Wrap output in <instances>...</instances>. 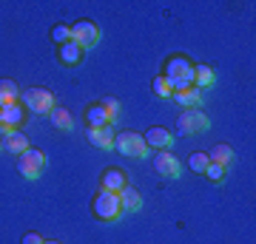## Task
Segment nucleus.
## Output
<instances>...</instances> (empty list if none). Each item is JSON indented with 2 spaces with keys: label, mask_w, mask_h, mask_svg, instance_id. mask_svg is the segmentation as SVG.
Instances as JSON below:
<instances>
[{
  "label": "nucleus",
  "mask_w": 256,
  "mask_h": 244,
  "mask_svg": "<svg viewBox=\"0 0 256 244\" xmlns=\"http://www.w3.org/2000/svg\"><path fill=\"white\" fill-rule=\"evenodd\" d=\"M162 77H165L168 82H171V88H174V91L194 88V63L188 60V57H182V54L168 57Z\"/></svg>",
  "instance_id": "obj_1"
},
{
  "label": "nucleus",
  "mask_w": 256,
  "mask_h": 244,
  "mask_svg": "<svg viewBox=\"0 0 256 244\" xmlns=\"http://www.w3.org/2000/svg\"><path fill=\"white\" fill-rule=\"evenodd\" d=\"M114 148L122 156H137V159H148L151 156L142 134H137V131H120V134H114Z\"/></svg>",
  "instance_id": "obj_2"
},
{
  "label": "nucleus",
  "mask_w": 256,
  "mask_h": 244,
  "mask_svg": "<svg viewBox=\"0 0 256 244\" xmlns=\"http://www.w3.org/2000/svg\"><path fill=\"white\" fill-rule=\"evenodd\" d=\"M92 210L94 216L100 222H120L122 216V205H120V196L117 193H108V190H100L92 202Z\"/></svg>",
  "instance_id": "obj_3"
},
{
  "label": "nucleus",
  "mask_w": 256,
  "mask_h": 244,
  "mask_svg": "<svg viewBox=\"0 0 256 244\" xmlns=\"http://www.w3.org/2000/svg\"><path fill=\"white\" fill-rule=\"evenodd\" d=\"M20 100H23L26 111H32V114H52V108L57 105L54 94L48 88H26L20 91Z\"/></svg>",
  "instance_id": "obj_4"
},
{
  "label": "nucleus",
  "mask_w": 256,
  "mask_h": 244,
  "mask_svg": "<svg viewBox=\"0 0 256 244\" xmlns=\"http://www.w3.org/2000/svg\"><path fill=\"white\" fill-rule=\"evenodd\" d=\"M18 171H20V176H26L28 182L40 179V173L46 171V154L37 151V148H28L23 156H18Z\"/></svg>",
  "instance_id": "obj_5"
},
{
  "label": "nucleus",
  "mask_w": 256,
  "mask_h": 244,
  "mask_svg": "<svg viewBox=\"0 0 256 244\" xmlns=\"http://www.w3.org/2000/svg\"><path fill=\"white\" fill-rule=\"evenodd\" d=\"M210 128V119L205 117V111L200 108H185L180 117H176V131L180 134H202Z\"/></svg>",
  "instance_id": "obj_6"
},
{
  "label": "nucleus",
  "mask_w": 256,
  "mask_h": 244,
  "mask_svg": "<svg viewBox=\"0 0 256 244\" xmlns=\"http://www.w3.org/2000/svg\"><path fill=\"white\" fill-rule=\"evenodd\" d=\"M72 40L80 45L82 51L94 48V45L100 43V28L92 20H77V23H72Z\"/></svg>",
  "instance_id": "obj_7"
},
{
  "label": "nucleus",
  "mask_w": 256,
  "mask_h": 244,
  "mask_svg": "<svg viewBox=\"0 0 256 244\" xmlns=\"http://www.w3.org/2000/svg\"><path fill=\"white\" fill-rule=\"evenodd\" d=\"M142 139H146L148 151H171V148H174V134L165 131L162 125L148 128L146 134H142Z\"/></svg>",
  "instance_id": "obj_8"
},
{
  "label": "nucleus",
  "mask_w": 256,
  "mask_h": 244,
  "mask_svg": "<svg viewBox=\"0 0 256 244\" xmlns=\"http://www.w3.org/2000/svg\"><path fill=\"white\" fill-rule=\"evenodd\" d=\"M154 168L160 176H168V179H180L182 176V162L174 154H168V151H160L154 156Z\"/></svg>",
  "instance_id": "obj_9"
},
{
  "label": "nucleus",
  "mask_w": 256,
  "mask_h": 244,
  "mask_svg": "<svg viewBox=\"0 0 256 244\" xmlns=\"http://www.w3.org/2000/svg\"><path fill=\"white\" fill-rule=\"evenodd\" d=\"M100 185L102 190H108V193H120L122 188H128V173L122 168H106L100 176Z\"/></svg>",
  "instance_id": "obj_10"
},
{
  "label": "nucleus",
  "mask_w": 256,
  "mask_h": 244,
  "mask_svg": "<svg viewBox=\"0 0 256 244\" xmlns=\"http://www.w3.org/2000/svg\"><path fill=\"white\" fill-rule=\"evenodd\" d=\"M82 54H86V51H82L74 40H68V43H63V45H57V60H60V65H63V68H77V65L82 63Z\"/></svg>",
  "instance_id": "obj_11"
},
{
  "label": "nucleus",
  "mask_w": 256,
  "mask_h": 244,
  "mask_svg": "<svg viewBox=\"0 0 256 244\" xmlns=\"http://www.w3.org/2000/svg\"><path fill=\"white\" fill-rule=\"evenodd\" d=\"M88 142L100 151H114V125H106V128H88L86 131Z\"/></svg>",
  "instance_id": "obj_12"
},
{
  "label": "nucleus",
  "mask_w": 256,
  "mask_h": 244,
  "mask_svg": "<svg viewBox=\"0 0 256 244\" xmlns=\"http://www.w3.org/2000/svg\"><path fill=\"white\" fill-rule=\"evenodd\" d=\"M82 119H86V125H88V128H106V125H111L108 111L102 108V102H88L86 111H82Z\"/></svg>",
  "instance_id": "obj_13"
},
{
  "label": "nucleus",
  "mask_w": 256,
  "mask_h": 244,
  "mask_svg": "<svg viewBox=\"0 0 256 244\" xmlns=\"http://www.w3.org/2000/svg\"><path fill=\"white\" fill-rule=\"evenodd\" d=\"M0 119L6 122L9 128H14V131H20V128L26 125V108L20 105V102H12V105H3L0 108Z\"/></svg>",
  "instance_id": "obj_14"
},
{
  "label": "nucleus",
  "mask_w": 256,
  "mask_h": 244,
  "mask_svg": "<svg viewBox=\"0 0 256 244\" xmlns=\"http://www.w3.org/2000/svg\"><path fill=\"white\" fill-rule=\"evenodd\" d=\"M120 196V205H122V213H137L140 208H142V196H140V190L137 188H122L117 193Z\"/></svg>",
  "instance_id": "obj_15"
},
{
  "label": "nucleus",
  "mask_w": 256,
  "mask_h": 244,
  "mask_svg": "<svg viewBox=\"0 0 256 244\" xmlns=\"http://www.w3.org/2000/svg\"><path fill=\"white\" fill-rule=\"evenodd\" d=\"M205 154H208V162L222 165V168H228V165L236 159V154H234V148H230V145H214V148L205 151Z\"/></svg>",
  "instance_id": "obj_16"
},
{
  "label": "nucleus",
  "mask_w": 256,
  "mask_h": 244,
  "mask_svg": "<svg viewBox=\"0 0 256 244\" xmlns=\"http://www.w3.org/2000/svg\"><path fill=\"white\" fill-rule=\"evenodd\" d=\"M214 82H216V74H214V68H210V65H205V63L194 65V88H196V91L210 88Z\"/></svg>",
  "instance_id": "obj_17"
},
{
  "label": "nucleus",
  "mask_w": 256,
  "mask_h": 244,
  "mask_svg": "<svg viewBox=\"0 0 256 244\" xmlns=\"http://www.w3.org/2000/svg\"><path fill=\"white\" fill-rule=\"evenodd\" d=\"M28 148H32V145H28V136L23 134V131H18V134H12L9 139H3V151H6V154L23 156V154L28 151Z\"/></svg>",
  "instance_id": "obj_18"
},
{
  "label": "nucleus",
  "mask_w": 256,
  "mask_h": 244,
  "mask_svg": "<svg viewBox=\"0 0 256 244\" xmlns=\"http://www.w3.org/2000/svg\"><path fill=\"white\" fill-rule=\"evenodd\" d=\"M48 117H52V125H54L57 131H66V134H68V131L74 128V117H72V111L63 108V105H54Z\"/></svg>",
  "instance_id": "obj_19"
},
{
  "label": "nucleus",
  "mask_w": 256,
  "mask_h": 244,
  "mask_svg": "<svg viewBox=\"0 0 256 244\" xmlns=\"http://www.w3.org/2000/svg\"><path fill=\"white\" fill-rule=\"evenodd\" d=\"M182 108H202V91L196 88H185V91H174L171 94Z\"/></svg>",
  "instance_id": "obj_20"
},
{
  "label": "nucleus",
  "mask_w": 256,
  "mask_h": 244,
  "mask_svg": "<svg viewBox=\"0 0 256 244\" xmlns=\"http://www.w3.org/2000/svg\"><path fill=\"white\" fill-rule=\"evenodd\" d=\"M12 102H20V88L14 80H0V108L3 105H12Z\"/></svg>",
  "instance_id": "obj_21"
},
{
  "label": "nucleus",
  "mask_w": 256,
  "mask_h": 244,
  "mask_svg": "<svg viewBox=\"0 0 256 244\" xmlns=\"http://www.w3.org/2000/svg\"><path fill=\"white\" fill-rule=\"evenodd\" d=\"M151 91H154V94L160 97V100H168V97L174 94V88H171V82L165 80L162 74H156L154 80H151Z\"/></svg>",
  "instance_id": "obj_22"
},
{
  "label": "nucleus",
  "mask_w": 256,
  "mask_h": 244,
  "mask_svg": "<svg viewBox=\"0 0 256 244\" xmlns=\"http://www.w3.org/2000/svg\"><path fill=\"white\" fill-rule=\"evenodd\" d=\"M208 154H205V151H194V154L191 156H188V168H191V171L194 173H200V176H202V173H205V168H208Z\"/></svg>",
  "instance_id": "obj_23"
},
{
  "label": "nucleus",
  "mask_w": 256,
  "mask_h": 244,
  "mask_svg": "<svg viewBox=\"0 0 256 244\" xmlns=\"http://www.w3.org/2000/svg\"><path fill=\"white\" fill-rule=\"evenodd\" d=\"M52 40H54L57 45H63L72 40V26L68 23H57V26H52Z\"/></svg>",
  "instance_id": "obj_24"
},
{
  "label": "nucleus",
  "mask_w": 256,
  "mask_h": 244,
  "mask_svg": "<svg viewBox=\"0 0 256 244\" xmlns=\"http://www.w3.org/2000/svg\"><path fill=\"white\" fill-rule=\"evenodd\" d=\"M102 102V108L108 111V119H111V125L117 122V117H120V100H114V97H106V100H100Z\"/></svg>",
  "instance_id": "obj_25"
},
{
  "label": "nucleus",
  "mask_w": 256,
  "mask_h": 244,
  "mask_svg": "<svg viewBox=\"0 0 256 244\" xmlns=\"http://www.w3.org/2000/svg\"><path fill=\"white\" fill-rule=\"evenodd\" d=\"M225 171H228V168H222V165H214V162H210L208 168H205V173H202V176H208L210 182H222V179H225Z\"/></svg>",
  "instance_id": "obj_26"
},
{
  "label": "nucleus",
  "mask_w": 256,
  "mask_h": 244,
  "mask_svg": "<svg viewBox=\"0 0 256 244\" xmlns=\"http://www.w3.org/2000/svg\"><path fill=\"white\" fill-rule=\"evenodd\" d=\"M20 244H46V239L40 233H26L23 239H20Z\"/></svg>",
  "instance_id": "obj_27"
},
{
  "label": "nucleus",
  "mask_w": 256,
  "mask_h": 244,
  "mask_svg": "<svg viewBox=\"0 0 256 244\" xmlns=\"http://www.w3.org/2000/svg\"><path fill=\"white\" fill-rule=\"evenodd\" d=\"M12 134H18V131H14V128H9L6 122H3V119H0V136H3V139H9Z\"/></svg>",
  "instance_id": "obj_28"
},
{
  "label": "nucleus",
  "mask_w": 256,
  "mask_h": 244,
  "mask_svg": "<svg viewBox=\"0 0 256 244\" xmlns=\"http://www.w3.org/2000/svg\"><path fill=\"white\" fill-rule=\"evenodd\" d=\"M0 151H3V136H0Z\"/></svg>",
  "instance_id": "obj_29"
},
{
  "label": "nucleus",
  "mask_w": 256,
  "mask_h": 244,
  "mask_svg": "<svg viewBox=\"0 0 256 244\" xmlns=\"http://www.w3.org/2000/svg\"><path fill=\"white\" fill-rule=\"evenodd\" d=\"M46 244H60V242H46Z\"/></svg>",
  "instance_id": "obj_30"
}]
</instances>
